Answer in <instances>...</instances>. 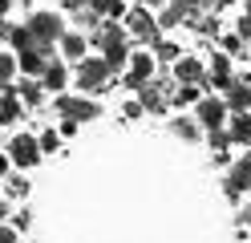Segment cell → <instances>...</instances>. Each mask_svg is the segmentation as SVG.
Wrapping results in <instances>:
<instances>
[{"instance_id":"cell-1","label":"cell","mask_w":251,"mask_h":243,"mask_svg":"<svg viewBox=\"0 0 251 243\" xmlns=\"http://www.w3.org/2000/svg\"><path fill=\"white\" fill-rule=\"evenodd\" d=\"M105 77H109V69H105L101 57H81V65H77V85L85 93H98L105 85Z\"/></svg>"},{"instance_id":"cell-2","label":"cell","mask_w":251,"mask_h":243,"mask_svg":"<svg viewBox=\"0 0 251 243\" xmlns=\"http://www.w3.org/2000/svg\"><path fill=\"white\" fill-rule=\"evenodd\" d=\"M28 32L37 37V45H45V49H49V45L61 37V21H57L53 12H37L33 21H28Z\"/></svg>"},{"instance_id":"cell-3","label":"cell","mask_w":251,"mask_h":243,"mask_svg":"<svg viewBox=\"0 0 251 243\" xmlns=\"http://www.w3.org/2000/svg\"><path fill=\"white\" fill-rule=\"evenodd\" d=\"M239 190H251V158L247 162H235L231 174H227V183H223V194H227L231 203L239 199Z\"/></svg>"},{"instance_id":"cell-4","label":"cell","mask_w":251,"mask_h":243,"mask_svg":"<svg viewBox=\"0 0 251 243\" xmlns=\"http://www.w3.org/2000/svg\"><path fill=\"white\" fill-rule=\"evenodd\" d=\"M126 28H130L134 37H142V41H158V25H154V16L146 8H134L126 16Z\"/></svg>"},{"instance_id":"cell-5","label":"cell","mask_w":251,"mask_h":243,"mask_svg":"<svg viewBox=\"0 0 251 243\" xmlns=\"http://www.w3.org/2000/svg\"><path fill=\"white\" fill-rule=\"evenodd\" d=\"M37 154H41V150H37V138H28V134H17L12 146H8V158L17 162V166H33Z\"/></svg>"},{"instance_id":"cell-6","label":"cell","mask_w":251,"mask_h":243,"mask_svg":"<svg viewBox=\"0 0 251 243\" xmlns=\"http://www.w3.org/2000/svg\"><path fill=\"white\" fill-rule=\"evenodd\" d=\"M57 109L65 113V118H101V109L93 102H85V97H65V93L57 97Z\"/></svg>"},{"instance_id":"cell-7","label":"cell","mask_w":251,"mask_h":243,"mask_svg":"<svg viewBox=\"0 0 251 243\" xmlns=\"http://www.w3.org/2000/svg\"><path fill=\"white\" fill-rule=\"evenodd\" d=\"M223 118H227V106H223V102H215V97H202V102H199V122H202V130H219Z\"/></svg>"},{"instance_id":"cell-8","label":"cell","mask_w":251,"mask_h":243,"mask_svg":"<svg viewBox=\"0 0 251 243\" xmlns=\"http://www.w3.org/2000/svg\"><path fill=\"white\" fill-rule=\"evenodd\" d=\"M223 93H227V106H231V109H247V106H251V77L227 81Z\"/></svg>"},{"instance_id":"cell-9","label":"cell","mask_w":251,"mask_h":243,"mask_svg":"<svg viewBox=\"0 0 251 243\" xmlns=\"http://www.w3.org/2000/svg\"><path fill=\"white\" fill-rule=\"evenodd\" d=\"M199 12V0H170L166 12H162V25H182L186 16Z\"/></svg>"},{"instance_id":"cell-10","label":"cell","mask_w":251,"mask_h":243,"mask_svg":"<svg viewBox=\"0 0 251 243\" xmlns=\"http://www.w3.org/2000/svg\"><path fill=\"white\" fill-rule=\"evenodd\" d=\"M150 69H154V65H150V57L146 53H134L130 57V73H126V85H142V81H150Z\"/></svg>"},{"instance_id":"cell-11","label":"cell","mask_w":251,"mask_h":243,"mask_svg":"<svg viewBox=\"0 0 251 243\" xmlns=\"http://www.w3.org/2000/svg\"><path fill=\"white\" fill-rule=\"evenodd\" d=\"M175 73H178V81H186V85H195V81L202 85V65H199L195 57H182V61L175 65Z\"/></svg>"},{"instance_id":"cell-12","label":"cell","mask_w":251,"mask_h":243,"mask_svg":"<svg viewBox=\"0 0 251 243\" xmlns=\"http://www.w3.org/2000/svg\"><path fill=\"white\" fill-rule=\"evenodd\" d=\"M45 57H49V53H45V49H21V69L37 77V73L45 69Z\"/></svg>"},{"instance_id":"cell-13","label":"cell","mask_w":251,"mask_h":243,"mask_svg":"<svg viewBox=\"0 0 251 243\" xmlns=\"http://www.w3.org/2000/svg\"><path fill=\"white\" fill-rule=\"evenodd\" d=\"M138 93H142V109H154V113H158V109L166 106L162 89H158V85H150V81H142V85H138Z\"/></svg>"},{"instance_id":"cell-14","label":"cell","mask_w":251,"mask_h":243,"mask_svg":"<svg viewBox=\"0 0 251 243\" xmlns=\"http://www.w3.org/2000/svg\"><path fill=\"white\" fill-rule=\"evenodd\" d=\"M231 142H251V118L243 109H235V118H231Z\"/></svg>"},{"instance_id":"cell-15","label":"cell","mask_w":251,"mask_h":243,"mask_svg":"<svg viewBox=\"0 0 251 243\" xmlns=\"http://www.w3.org/2000/svg\"><path fill=\"white\" fill-rule=\"evenodd\" d=\"M41 77H45V85H49V89H65V65H57V61H45Z\"/></svg>"},{"instance_id":"cell-16","label":"cell","mask_w":251,"mask_h":243,"mask_svg":"<svg viewBox=\"0 0 251 243\" xmlns=\"http://www.w3.org/2000/svg\"><path fill=\"white\" fill-rule=\"evenodd\" d=\"M98 45L109 49V45H126V32L118 25H98Z\"/></svg>"},{"instance_id":"cell-17","label":"cell","mask_w":251,"mask_h":243,"mask_svg":"<svg viewBox=\"0 0 251 243\" xmlns=\"http://www.w3.org/2000/svg\"><path fill=\"white\" fill-rule=\"evenodd\" d=\"M227 73H231V61H227V53H215V61H211V77H215V85H219V89H223L227 81H231Z\"/></svg>"},{"instance_id":"cell-18","label":"cell","mask_w":251,"mask_h":243,"mask_svg":"<svg viewBox=\"0 0 251 243\" xmlns=\"http://www.w3.org/2000/svg\"><path fill=\"white\" fill-rule=\"evenodd\" d=\"M170 130H175L182 142H199V126H195V122H186V118H175V122H170Z\"/></svg>"},{"instance_id":"cell-19","label":"cell","mask_w":251,"mask_h":243,"mask_svg":"<svg viewBox=\"0 0 251 243\" xmlns=\"http://www.w3.org/2000/svg\"><path fill=\"white\" fill-rule=\"evenodd\" d=\"M101 53H105V69H122L126 65V45H109Z\"/></svg>"},{"instance_id":"cell-20","label":"cell","mask_w":251,"mask_h":243,"mask_svg":"<svg viewBox=\"0 0 251 243\" xmlns=\"http://www.w3.org/2000/svg\"><path fill=\"white\" fill-rule=\"evenodd\" d=\"M61 49H65V57H69V61H81L85 41H81V37H61Z\"/></svg>"},{"instance_id":"cell-21","label":"cell","mask_w":251,"mask_h":243,"mask_svg":"<svg viewBox=\"0 0 251 243\" xmlns=\"http://www.w3.org/2000/svg\"><path fill=\"white\" fill-rule=\"evenodd\" d=\"M85 4L98 12V16H101V12H109V16H118V12H122V4H118V0H85Z\"/></svg>"},{"instance_id":"cell-22","label":"cell","mask_w":251,"mask_h":243,"mask_svg":"<svg viewBox=\"0 0 251 243\" xmlns=\"http://www.w3.org/2000/svg\"><path fill=\"white\" fill-rule=\"evenodd\" d=\"M191 102H199V89H195V85H182V89L175 93V106H191Z\"/></svg>"},{"instance_id":"cell-23","label":"cell","mask_w":251,"mask_h":243,"mask_svg":"<svg viewBox=\"0 0 251 243\" xmlns=\"http://www.w3.org/2000/svg\"><path fill=\"white\" fill-rule=\"evenodd\" d=\"M8 194L12 199H25L28 194V178H8Z\"/></svg>"},{"instance_id":"cell-24","label":"cell","mask_w":251,"mask_h":243,"mask_svg":"<svg viewBox=\"0 0 251 243\" xmlns=\"http://www.w3.org/2000/svg\"><path fill=\"white\" fill-rule=\"evenodd\" d=\"M12 69H17V61H12L8 53H0V85H4V81L12 77Z\"/></svg>"},{"instance_id":"cell-25","label":"cell","mask_w":251,"mask_h":243,"mask_svg":"<svg viewBox=\"0 0 251 243\" xmlns=\"http://www.w3.org/2000/svg\"><path fill=\"white\" fill-rule=\"evenodd\" d=\"M21 93H25V102H28V106H41V89H37V85H25Z\"/></svg>"},{"instance_id":"cell-26","label":"cell","mask_w":251,"mask_h":243,"mask_svg":"<svg viewBox=\"0 0 251 243\" xmlns=\"http://www.w3.org/2000/svg\"><path fill=\"white\" fill-rule=\"evenodd\" d=\"M227 142H231L227 134H219V130H211V146H215V150H227Z\"/></svg>"},{"instance_id":"cell-27","label":"cell","mask_w":251,"mask_h":243,"mask_svg":"<svg viewBox=\"0 0 251 243\" xmlns=\"http://www.w3.org/2000/svg\"><path fill=\"white\" fill-rule=\"evenodd\" d=\"M223 49H227V53H239V37H235V32H227V37H223Z\"/></svg>"},{"instance_id":"cell-28","label":"cell","mask_w":251,"mask_h":243,"mask_svg":"<svg viewBox=\"0 0 251 243\" xmlns=\"http://www.w3.org/2000/svg\"><path fill=\"white\" fill-rule=\"evenodd\" d=\"M0 243H21V239H17V231H12V227H0Z\"/></svg>"},{"instance_id":"cell-29","label":"cell","mask_w":251,"mask_h":243,"mask_svg":"<svg viewBox=\"0 0 251 243\" xmlns=\"http://www.w3.org/2000/svg\"><path fill=\"white\" fill-rule=\"evenodd\" d=\"M41 150H57V134H41Z\"/></svg>"},{"instance_id":"cell-30","label":"cell","mask_w":251,"mask_h":243,"mask_svg":"<svg viewBox=\"0 0 251 243\" xmlns=\"http://www.w3.org/2000/svg\"><path fill=\"white\" fill-rule=\"evenodd\" d=\"M126 118H142V102H130V106H126Z\"/></svg>"},{"instance_id":"cell-31","label":"cell","mask_w":251,"mask_h":243,"mask_svg":"<svg viewBox=\"0 0 251 243\" xmlns=\"http://www.w3.org/2000/svg\"><path fill=\"white\" fill-rule=\"evenodd\" d=\"M61 134H69V138H73V134H77V118H65V126H61Z\"/></svg>"},{"instance_id":"cell-32","label":"cell","mask_w":251,"mask_h":243,"mask_svg":"<svg viewBox=\"0 0 251 243\" xmlns=\"http://www.w3.org/2000/svg\"><path fill=\"white\" fill-rule=\"evenodd\" d=\"M28 223H33V215H28V211H21V215H17V231H25Z\"/></svg>"},{"instance_id":"cell-33","label":"cell","mask_w":251,"mask_h":243,"mask_svg":"<svg viewBox=\"0 0 251 243\" xmlns=\"http://www.w3.org/2000/svg\"><path fill=\"white\" fill-rule=\"evenodd\" d=\"M239 37H251V16H243V21H239Z\"/></svg>"},{"instance_id":"cell-34","label":"cell","mask_w":251,"mask_h":243,"mask_svg":"<svg viewBox=\"0 0 251 243\" xmlns=\"http://www.w3.org/2000/svg\"><path fill=\"white\" fill-rule=\"evenodd\" d=\"M202 4H207V8H223L227 0H202Z\"/></svg>"},{"instance_id":"cell-35","label":"cell","mask_w":251,"mask_h":243,"mask_svg":"<svg viewBox=\"0 0 251 243\" xmlns=\"http://www.w3.org/2000/svg\"><path fill=\"white\" fill-rule=\"evenodd\" d=\"M4 170H8V158H4V154H0V174H4Z\"/></svg>"},{"instance_id":"cell-36","label":"cell","mask_w":251,"mask_h":243,"mask_svg":"<svg viewBox=\"0 0 251 243\" xmlns=\"http://www.w3.org/2000/svg\"><path fill=\"white\" fill-rule=\"evenodd\" d=\"M8 4H12V0H0V16H4V12H8Z\"/></svg>"},{"instance_id":"cell-37","label":"cell","mask_w":251,"mask_h":243,"mask_svg":"<svg viewBox=\"0 0 251 243\" xmlns=\"http://www.w3.org/2000/svg\"><path fill=\"white\" fill-rule=\"evenodd\" d=\"M4 215H8V211H4V199H0V219H4Z\"/></svg>"},{"instance_id":"cell-38","label":"cell","mask_w":251,"mask_h":243,"mask_svg":"<svg viewBox=\"0 0 251 243\" xmlns=\"http://www.w3.org/2000/svg\"><path fill=\"white\" fill-rule=\"evenodd\" d=\"M146 4H162V0H146Z\"/></svg>"},{"instance_id":"cell-39","label":"cell","mask_w":251,"mask_h":243,"mask_svg":"<svg viewBox=\"0 0 251 243\" xmlns=\"http://www.w3.org/2000/svg\"><path fill=\"white\" fill-rule=\"evenodd\" d=\"M247 223H251V211H247Z\"/></svg>"},{"instance_id":"cell-40","label":"cell","mask_w":251,"mask_h":243,"mask_svg":"<svg viewBox=\"0 0 251 243\" xmlns=\"http://www.w3.org/2000/svg\"><path fill=\"white\" fill-rule=\"evenodd\" d=\"M247 16H251V12H247Z\"/></svg>"}]
</instances>
